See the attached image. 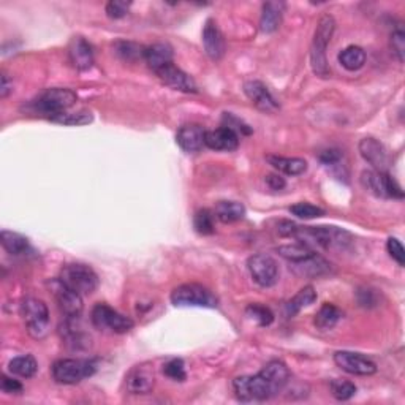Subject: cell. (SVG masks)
<instances>
[{
  "mask_svg": "<svg viewBox=\"0 0 405 405\" xmlns=\"http://www.w3.org/2000/svg\"><path fill=\"white\" fill-rule=\"evenodd\" d=\"M277 253L280 257L288 260L290 263H298L302 262V260L312 257L315 252L309 247V244L298 241V242L280 245V247H277Z\"/></svg>",
  "mask_w": 405,
  "mask_h": 405,
  "instance_id": "32",
  "label": "cell"
},
{
  "mask_svg": "<svg viewBox=\"0 0 405 405\" xmlns=\"http://www.w3.org/2000/svg\"><path fill=\"white\" fill-rule=\"evenodd\" d=\"M315 301H317V292L314 290L312 285L301 288V290L287 302L288 317H294L296 314H299L304 307H309L310 304H314Z\"/></svg>",
  "mask_w": 405,
  "mask_h": 405,
  "instance_id": "29",
  "label": "cell"
},
{
  "mask_svg": "<svg viewBox=\"0 0 405 405\" xmlns=\"http://www.w3.org/2000/svg\"><path fill=\"white\" fill-rule=\"evenodd\" d=\"M266 160L272 165L277 171L287 176H299L307 171V162L298 157H282V155H267Z\"/></svg>",
  "mask_w": 405,
  "mask_h": 405,
  "instance_id": "25",
  "label": "cell"
},
{
  "mask_svg": "<svg viewBox=\"0 0 405 405\" xmlns=\"http://www.w3.org/2000/svg\"><path fill=\"white\" fill-rule=\"evenodd\" d=\"M202 46H205L209 59L215 62L220 61L222 57L225 56V40H223L220 29L217 27L215 21L212 19H207L205 29H202Z\"/></svg>",
  "mask_w": 405,
  "mask_h": 405,
  "instance_id": "18",
  "label": "cell"
},
{
  "mask_svg": "<svg viewBox=\"0 0 405 405\" xmlns=\"http://www.w3.org/2000/svg\"><path fill=\"white\" fill-rule=\"evenodd\" d=\"M76 100L78 97L73 91L54 88L45 91L41 96H39V98H35L31 103V108L34 113L53 121L57 116L67 113L76 103Z\"/></svg>",
  "mask_w": 405,
  "mask_h": 405,
  "instance_id": "4",
  "label": "cell"
},
{
  "mask_svg": "<svg viewBox=\"0 0 405 405\" xmlns=\"http://www.w3.org/2000/svg\"><path fill=\"white\" fill-rule=\"evenodd\" d=\"M23 383L18 381V380H14L11 377H9V375H4L2 377V391L6 393V394H21L23 393Z\"/></svg>",
  "mask_w": 405,
  "mask_h": 405,
  "instance_id": "43",
  "label": "cell"
},
{
  "mask_svg": "<svg viewBox=\"0 0 405 405\" xmlns=\"http://www.w3.org/2000/svg\"><path fill=\"white\" fill-rule=\"evenodd\" d=\"M155 73L171 89L185 92V93L198 92V86L193 81V78L190 75H187L185 71L178 68L176 65H173V63L166 65V67L155 71Z\"/></svg>",
  "mask_w": 405,
  "mask_h": 405,
  "instance_id": "16",
  "label": "cell"
},
{
  "mask_svg": "<svg viewBox=\"0 0 405 405\" xmlns=\"http://www.w3.org/2000/svg\"><path fill=\"white\" fill-rule=\"evenodd\" d=\"M116 53L128 62L138 61L141 57L144 59V48L133 41H118L116 43Z\"/></svg>",
  "mask_w": 405,
  "mask_h": 405,
  "instance_id": "34",
  "label": "cell"
},
{
  "mask_svg": "<svg viewBox=\"0 0 405 405\" xmlns=\"http://www.w3.org/2000/svg\"><path fill=\"white\" fill-rule=\"evenodd\" d=\"M244 92L252 103L265 113H276L280 108L279 101L262 81H247L244 84Z\"/></svg>",
  "mask_w": 405,
  "mask_h": 405,
  "instance_id": "17",
  "label": "cell"
},
{
  "mask_svg": "<svg viewBox=\"0 0 405 405\" xmlns=\"http://www.w3.org/2000/svg\"><path fill=\"white\" fill-rule=\"evenodd\" d=\"M391 49L393 54L397 57V61L404 62V56H405V34L402 29H396V31L391 34Z\"/></svg>",
  "mask_w": 405,
  "mask_h": 405,
  "instance_id": "41",
  "label": "cell"
},
{
  "mask_svg": "<svg viewBox=\"0 0 405 405\" xmlns=\"http://www.w3.org/2000/svg\"><path fill=\"white\" fill-rule=\"evenodd\" d=\"M292 267L298 276L309 277V279H318V277L328 276V274L331 272V265L324 258L318 257L317 253H314L312 257L302 260V262L292 263Z\"/></svg>",
  "mask_w": 405,
  "mask_h": 405,
  "instance_id": "22",
  "label": "cell"
},
{
  "mask_svg": "<svg viewBox=\"0 0 405 405\" xmlns=\"http://www.w3.org/2000/svg\"><path fill=\"white\" fill-rule=\"evenodd\" d=\"M0 242L2 247L10 253V255H24L29 250V240L26 236L14 233V231L4 230L0 233Z\"/></svg>",
  "mask_w": 405,
  "mask_h": 405,
  "instance_id": "30",
  "label": "cell"
},
{
  "mask_svg": "<svg viewBox=\"0 0 405 405\" xmlns=\"http://www.w3.org/2000/svg\"><path fill=\"white\" fill-rule=\"evenodd\" d=\"M144 61L149 65V68L158 71L173 63V48L168 43H154V45L144 48Z\"/></svg>",
  "mask_w": 405,
  "mask_h": 405,
  "instance_id": "23",
  "label": "cell"
},
{
  "mask_svg": "<svg viewBox=\"0 0 405 405\" xmlns=\"http://www.w3.org/2000/svg\"><path fill=\"white\" fill-rule=\"evenodd\" d=\"M247 270L255 284L263 288H270L277 284L279 266L277 262L267 253H255L247 260Z\"/></svg>",
  "mask_w": 405,
  "mask_h": 405,
  "instance_id": "11",
  "label": "cell"
},
{
  "mask_svg": "<svg viewBox=\"0 0 405 405\" xmlns=\"http://www.w3.org/2000/svg\"><path fill=\"white\" fill-rule=\"evenodd\" d=\"M290 381V371L279 359L270 361L257 375L237 377L233 389L241 402H262L276 397Z\"/></svg>",
  "mask_w": 405,
  "mask_h": 405,
  "instance_id": "1",
  "label": "cell"
},
{
  "mask_svg": "<svg viewBox=\"0 0 405 405\" xmlns=\"http://www.w3.org/2000/svg\"><path fill=\"white\" fill-rule=\"evenodd\" d=\"M11 89H13V84L10 83L9 76H6L5 73H2V86H0V97H2V98L9 97V93L11 92Z\"/></svg>",
  "mask_w": 405,
  "mask_h": 405,
  "instance_id": "46",
  "label": "cell"
},
{
  "mask_svg": "<svg viewBox=\"0 0 405 405\" xmlns=\"http://www.w3.org/2000/svg\"><path fill=\"white\" fill-rule=\"evenodd\" d=\"M130 6H132V2H124V0H111V2L106 5V14L111 19H121L128 13Z\"/></svg>",
  "mask_w": 405,
  "mask_h": 405,
  "instance_id": "40",
  "label": "cell"
},
{
  "mask_svg": "<svg viewBox=\"0 0 405 405\" xmlns=\"http://www.w3.org/2000/svg\"><path fill=\"white\" fill-rule=\"evenodd\" d=\"M163 374L166 377L175 380V381H184L187 379V372H185V366L183 359H170L168 363L163 366Z\"/></svg>",
  "mask_w": 405,
  "mask_h": 405,
  "instance_id": "39",
  "label": "cell"
},
{
  "mask_svg": "<svg viewBox=\"0 0 405 405\" xmlns=\"http://www.w3.org/2000/svg\"><path fill=\"white\" fill-rule=\"evenodd\" d=\"M59 279L81 296L92 294L98 288V276L91 266L83 263H68L61 270Z\"/></svg>",
  "mask_w": 405,
  "mask_h": 405,
  "instance_id": "5",
  "label": "cell"
},
{
  "mask_svg": "<svg viewBox=\"0 0 405 405\" xmlns=\"http://www.w3.org/2000/svg\"><path fill=\"white\" fill-rule=\"evenodd\" d=\"M331 394L334 396L337 401H349L357 394V386L349 380L336 379L331 381Z\"/></svg>",
  "mask_w": 405,
  "mask_h": 405,
  "instance_id": "37",
  "label": "cell"
},
{
  "mask_svg": "<svg viewBox=\"0 0 405 405\" xmlns=\"http://www.w3.org/2000/svg\"><path fill=\"white\" fill-rule=\"evenodd\" d=\"M359 154L375 171L388 173L389 163L391 162H389L388 150L380 141L371 138V136L363 138L359 141Z\"/></svg>",
  "mask_w": 405,
  "mask_h": 405,
  "instance_id": "15",
  "label": "cell"
},
{
  "mask_svg": "<svg viewBox=\"0 0 405 405\" xmlns=\"http://www.w3.org/2000/svg\"><path fill=\"white\" fill-rule=\"evenodd\" d=\"M206 130L198 124H187L179 128L176 141L185 152H198L206 146Z\"/></svg>",
  "mask_w": 405,
  "mask_h": 405,
  "instance_id": "20",
  "label": "cell"
},
{
  "mask_svg": "<svg viewBox=\"0 0 405 405\" xmlns=\"http://www.w3.org/2000/svg\"><path fill=\"white\" fill-rule=\"evenodd\" d=\"M93 121V116L89 111H78V113H65L57 116L56 119H53V122L56 124H62V125H70V127H81V125H88Z\"/></svg>",
  "mask_w": 405,
  "mask_h": 405,
  "instance_id": "33",
  "label": "cell"
},
{
  "mask_svg": "<svg viewBox=\"0 0 405 405\" xmlns=\"http://www.w3.org/2000/svg\"><path fill=\"white\" fill-rule=\"evenodd\" d=\"M214 215L223 223H233L244 219L245 207L237 201H219L215 205Z\"/></svg>",
  "mask_w": 405,
  "mask_h": 405,
  "instance_id": "27",
  "label": "cell"
},
{
  "mask_svg": "<svg viewBox=\"0 0 405 405\" xmlns=\"http://www.w3.org/2000/svg\"><path fill=\"white\" fill-rule=\"evenodd\" d=\"M342 315H344L342 310L337 306H334V304L324 302L320 307V310L317 312L314 323L320 331H329L334 328L339 322H341Z\"/></svg>",
  "mask_w": 405,
  "mask_h": 405,
  "instance_id": "26",
  "label": "cell"
},
{
  "mask_svg": "<svg viewBox=\"0 0 405 405\" xmlns=\"http://www.w3.org/2000/svg\"><path fill=\"white\" fill-rule=\"evenodd\" d=\"M127 391L132 394H148L155 386L154 366L143 363L135 366L125 377Z\"/></svg>",
  "mask_w": 405,
  "mask_h": 405,
  "instance_id": "14",
  "label": "cell"
},
{
  "mask_svg": "<svg viewBox=\"0 0 405 405\" xmlns=\"http://www.w3.org/2000/svg\"><path fill=\"white\" fill-rule=\"evenodd\" d=\"M68 59L76 70H89L93 65V48L83 37H73L68 43Z\"/></svg>",
  "mask_w": 405,
  "mask_h": 405,
  "instance_id": "19",
  "label": "cell"
},
{
  "mask_svg": "<svg viewBox=\"0 0 405 405\" xmlns=\"http://www.w3.org/2000/svg\"><path fill=\"white\" fill-rule=\"evenodd\" d=\"M284 11H285V4L284 2H266V4H263L262 19H260V29H262L265 34L276 32L282 24Z\"/></svg>",
  "mask_w": 405,
  "mask_h": 405,
  "instance_id": "24",
  "label": "cell"
},
{
  "mask_svg": "<svg viewBox=\"0 0 405 405\" xmlns=\"http://www.w3.org/2000/svg\"><path fill=\"white\" fill-rule=\"evenodd\" d=\"M318 158H320V162L324 166H334L341 162L342 154H341V150H337V149H328V150H323Z\"/></svg>",
  "mask_w": 405,
  "mask_h": 405,
  "instance_id": "44",
  "label": "cell"
},
{
  "mask_svg": "<svg viewBox=\"0 0 405 405\" xmlns=\"http://www.w3.org/2000/svg\"><path fill=\"white\" fill-rule=\"evenodd\" d=\"M266 184L270 185L272 190H282L287 185L285 179L280 178L279 175H267L266 176Z\"/></svg>",
  "mask_w": 405,
  "mask_h": 405,
  "instance_id": "45",
  "label": "cell"
},
{
  "mask_svg": "<svg viewBox=\"0 0 405 405\" xmlns=\"http://www.w3.org/2000/svg\"><path fill=\"white\" fill-rule=\"evenodd\" d=\"M245 314H247L250 320L257 322L260 327H270L274 322V314L267 307L262 306V304H250L245 309Z\"/></svg>",
  "mask_w": 405,
  "mask_h": 405,
  "instance_id": "35",
  "label": "cell"
},
{
  "mask_svg": "<svg viewBox=\"0 0 405 405\" xmlns=\"http://www.w3.org/2000/svg\"><path fill=\"white\" fill-rule=\"evenodd\" d=\"M290 212L296 217H299V219H317V217L324 215L322 207L310 205V202H296V205L290 207Z\"/></svg>",
  "mask_w": 405,
  "mask_h": 405,
  "instance_id": "38",
  "label": "cell"
},
{
  "mask_svg": "<svg viewBox=\"0 0 405 405\" xmlns=\"http://www.w3.org/2000/svg\"><path fill=\"white\" fill-rule=\"evenodd\" d=\"M21 315L24 318L27 332L34 339H43L49 331V310L41 299L27 298L21 304Z\"/></svg>",
  "mask_w": 405,
  "mask_h": 405,
  "instance_id": "7",
  "label": "cell"
},
{
  "mask_svg": "<svg viewBox=\"0 0 405 405\" xmlns=\"http://www.w3.org/2000/svg\"><path fill=\"white\" fill-rule=\"evenodd\" d=\"M51 292L54 294V299L59 306L61 312L67 318L73 317H81L83 312V296L76 293L75 290H71L70 287L63 284L61 279L51 280L49 282Z\"/></svg>",
  "mask_w": 405,
  "mask_h": 405,
  "instance_id": "12",
  "label": "cell"
},
{
  "mask_svg": "<svg viewBox=\"0 0 405 405\" xmlns=\"http://www.w3.org/2000/svg\"><path fill=\"white\" fill-rule=\"evenodd\" d=\"M206 146L212 150H225V152H231L237 149L240 146V136L228 127H220L211 130V132H206Z\"/></svg>",
  "mask_w": 405,
  "mask_h": 405,
  "instance_id": "21",
  "label": "cell"
},
{
  "mask_svg": "<svg viewBox=\"0 0 405 405\" xmlns=\"http://www.w3.org/2000/svg\"><path fill=\"white\" fill-rule=\"evenodd\" d=\"M92 324L100 331L113 332V334H125L133 328V320L119 314L108 304H97L91 314Z\"/></svg>",
  "mask_w": 405,
  "mask_h": 405,
  "instance_id": "8",
  "label": "cell"
},
{
  "mask_svg": "<svg viewBox=\"0 0 405 405\" xmlns=\"http://www.w3.org/2000/svg\"><path fill=\"white\" fill-rule=\"evenodd\" d=\"M336 31V21L331 14H323L318 19L317 29L314 32L312 46H310V65L317 76L328 78L331 75V68L327 59V49L332 39V34Z\"/></svg>",
  "mask_w": 405,
  "mask_h": 405,
  "instance_id": "2",
  "label": "cell"
},
{
  "mask_svg": "<svg viewBox=\"0 0 405 405\" xmlns=\"http://www.w3.org/2000/svg\"><path fill=\"white\" fill-rule=\"evenodd\" d=\"M171 302L176 307H217V298L200 284H184L171 292Z\"/></svg>",
  "mask_w": 405,
  "mask_h": 405,
  "instance_id": "9",
  "label": "cell"
},
{
  "mask_svg": "<svg viewBox=\"0 0 405 405\" xmlns=\"http://www.w3.org/2000/svg\"><path fill=\"white\" fill-rule=\"evenodd\" d=\"M214 214L209 211V209H201L193 217V227L198 231L200 235H212L214 228Z\"/></svg>",
  "mask_w": 405,
  "mask_h": 405,
  "instance_id": "36",
  "label": "cell"
},
{
  "mask_svg": "<svg viewBox=\"0 0 405 405\" xmlns=\"http://www.w3.org/2000/svg\"><path fill=\"white\" fill-rule=\"evenodd\" d=\"M361 184H363L364 189L375 195V197L380 198H404V192L401 189V185L396 183L394 178H391L388 173H380L375 170L363 171L361 175Z\"/></svg>",
  "mask_w": 405,
  "mask_h": 405,
  "instance_id": "10",
  "label": "cell"
},
{
  "mask_svg": "<svg viewBox=\"0 0 405 405\" xmlns=\"http://www.w3.org/2000/svg\"><path fill=\"white\" fill-rule=\"evenodd\" d=\"M9 371L21 379H32L39 371V364L31 354L13 358L9 363Z\"/></svg>",
  "mask_w": 405,
  "mask_h": 405,
  "instance_id": "31",
  "label": "cell"
},
{
  "mask_svg": "<svg viewBox=\"0 0 405 405\" xmlns=\"http://www.w3.org/2000/svg\"><path fill=\"white\" fill-rule=\"evenodd\" d=\"M292 237L301 242L312 241L323 249H345L353 240L349 231L337 227H299L296 225Z\"/></svg>",
  "mask_w": 405,
  "mask_h": 405,
  "instance_id": "3",
  "label": "cell"
},
{
  "mask_svg": "<svg viewBox=\"0 0 405 405\" xmlns=\"http://www.w3.org/2000/svg\"><path fill=\"white\" fill-rule=\"evenodd\" d=\"M96 369V364L89 359L65 358L56 361L51 367V372H53V379L61 385H76L84 379L92 377Z\"/></svg>",
  "mask_w": 405,
  "mask_h": 405,
  "instance_id": "6",
  "label": "cell"
},
{
  "mask_svg": "<svg viewBox=\"0 0 405 405\" xmlns=\"http://www.w3.org/2000/svg\"><path fill=\"white\" fill-rule=\"evenodd\" d=\"M386 249H388L389 255H391V258L397 265H399V266L405 265V250H404L399 240H396V237H389L388 242H386Z\"/></svg>",
  "mask_w": 405,
  "mask_h": 405,
  "instance_id": "42",
  "label": "cell"
},
{
  "mask_svg": "<svg viewBox=\"0 0 405 405\" xmlns=\"http://www.w3.org/2000/svg\"><path fill=\"white\" fill-rule=\"evenodd\" d=\"M334 363L339 369H342L344 372L352 375H361V377H367V375L377 372V366H375L374 361L364 357L363 353L357 352H336Z\"/></svg>",
  "mask_w": 405,
  "mask_h": 405,
  "instance_id": "13",
  "label": "cell"
},
{
  "mask_svg": "<svg viewBox=\"0 0 405 405\" xmlns=\"http://www.w3.org/2000/svg\"><path fill=\"white\" fill-rule=\"evenodd\" d=\"M339 62L349 71H358L366 63V51L359 46H349L339 53Z\"/></svg>",
  "mask_w": 405,
  "mask_h": 405,
  "instance_id": "28",
  "label": "cell"
}]
</instances>
